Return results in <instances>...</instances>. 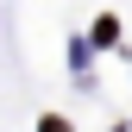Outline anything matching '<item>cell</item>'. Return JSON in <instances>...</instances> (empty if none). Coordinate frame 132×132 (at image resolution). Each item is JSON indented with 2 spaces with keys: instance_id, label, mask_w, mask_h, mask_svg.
Here are the masks:
<instances>
[{
  "instance_id": "1",
  "label": "cell",
  "mask_w": 132,
  "mask_h": 132,
  "mask_svg": "<svg viewBox=\"0 0 132 132\" xmlns=\"http://www.w3.org/2000/svg\"><path fill=\"white\" fill-rule=\"evenodd\" d=\"M38 132H69V120H57V113H51V120H38Z\"/></svg>"
}]
</instances>
